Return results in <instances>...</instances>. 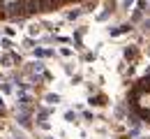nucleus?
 <instances>
[{"label": "nucleus", "instance_id": "1", "mask_svg": "<svg viewBox=\"0 0 150 139\" xmlns=\"http://www.w3.org/2000/svg\"><path fill=\"white\" fill-rule=\"evenodd\" d=\"M127 30H129V26H118V28H111V35H122Z\"/></svg>", "mask_w": 150, "mask_h": 139}, {"label": "nucleus", "instance_id": "2", "mask_svg": "<svg viewBox=\"0 0 150 139\" xmlns=\"http://www.w3.org/2000/svg\"><path fill=\"white\" fill-rule=\"evenodd\" d=\"M125 58H134V49H129V46L125 49Z\"/></svg>", "mask_w": 150, "mask_h": 139}, {"label": "nucleus", "instance_id": "3", "mask_svg": "<svg viewBox=\"0 0 150 139\" xmlns=\"http://www.w3.org/2000/svg\"><path fill=\"white\" fill-rule=\"evenodd\" d=\"M132 2H134V0H125V7H129Z\"/></svg>", "mask_w": 150, "mask_h": 139}, {"label": "nucleus", "instance_id": "4", "mask_svg": "<svg viewBox=\"0 0 150 139\" xmlns=\"http://www.w3.org/2000/svg\"><path fill=\"white\" fill-rule=\"evenodd\" d=\"M148 12H150V9H148Z\"/></svg>", "mask_w": 150, "mask_h": 139}]
</instances>
